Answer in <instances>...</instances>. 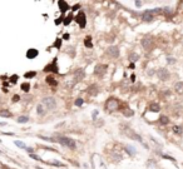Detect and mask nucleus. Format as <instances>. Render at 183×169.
Here are the masks:
<instances>
[{"label": "nucleus", "mask_w": 183, "mask_h": 169, "mask_svg": "<svg viewBox=\"0 0 183 169\" xmlns=\"http://www.w3.org/2000/svg\"><path fill=\"white\" fill-rule=\"evenodd\" d=\"M60 45H62V40H60V39H57V41L54 43V46H55V48H60Z\"/></svg>", "instance_id": "2f4dec72"}, {"label": "nucleus", "mask_w": 183, "mask_h": 169, "mask_svg": "<svg viewBox=\"0 0 183 169\" xmlns=\"http://www.w3.org/2000/svg\"><path fill=\"white\" fill-rule=\"evenodd\" d=\"M149 110H151V112H159L160 110V107L158 105V104H156V103H153V104H151V105H149Z\"/></svg>", "instance_id": "aec40b11"}, {"label": "nucleus", "mask_w": 183, "mask_h": 169, "mask_svg": "<svg viewBox=\"0 0 183 169\" xmlns=\"http://www.w3.org/2000/svg\"><path fill=\"white\" fill-rule=\"evenodd\" d=\"M84 44H85V46L87 48H93V44H92V38L90 36H87L85 38V40H84Z\"/></svg>", "instance_id": "5701e85b"}, {"label": "nucleus", "mask_w": 183, "mask_h": 169, "mask_svg": "<svg viewBox=\"0 0 183 169\" xmlns=\"http://www.w3.org/2000/svg\"><path fill=\"white\" fill-rule=\"evenodd\" d=\"M29 122V117H25V115H21L18 118V123L20 124H24V123H28Z\"/></svg>", "instance_id": "b1692460"}, {"label": "nucleus", "mask_w": 183, "mask_h": 169, "mask_svg": "<svg viewBox=\"0 0 183 169\" xmlns=\"http://www.w3.org/2000/svg\"><path fill=\"white\" fill-rule=\"evenodd\" d=\"M30 158H33L34 160H41V158H40V157H38V155H35L34 153H33V154H30Z\"/></svg>", "instance_id": "72a5a7b5"}, {"label": "nucleus", "mask_w": 183, "mask_h": 169, "mask_svg": "<svg viewBox=\"0 0 183 169\" xmlns=\"http://www.w3.org/2000/svg\"><path fill=\"white\" fill-rule=\"evenodd\" d=\"M14 144L16 146H19V148H21V149H25V150L28 148V146L25 145V143H23V141H20V140H14Z\"/></svg>", "instance_id": "412c9836"}, {"label": "nucleus", "mask_w": 183, "mask_h": 169, "mask_svg": "<svg viewBox=\"0 0 183 169\" xmlns=\"http://www.w3.org/2000/svg\"><path fill=\"white\" fill-rule=\"evenodd\" d=\"M58 141L62 145L66 146V148H70V149H75L77 148V143L74 139L71 138H68V137H59L58 138Z\"/></svg>", "instance_id": "f03ea898"}, {"label": "nucleus", "mask_w": 183, "mask_h": 169, "mask_svg": "<svg viewBox=\"0 0 183 169\" xmlns=\"http://www.w3.org/2000/svg\"><path fill=\"white\" fill-rule=\"evenodd\" d=\"M77 23L80 25V28H84L87 24V19H85V14L84 13H79L77 16Z\"/></svg>", "instance_id": "0eeeda50"}, {"label": "nucleus", "mask_w": 183, "mask_h": 169, "mask_svg": "<svg viewBox=\"0 0 183 169\" xmlns=\"http://www.w3.org/2000/svg\"><path fill=\"white\" fill-rule=\"evenodd\" d=\"M118 107H119V104H118V100L117 99H109L107 101V104H105V108H107V110H109V112L117 110Z\"/></svg>", "instance_id": "20e7f679"}, {"label": "nucleus", "mask_w": 183, "mask_h": 169, "mask_svg": "<svg viewBox=\"0 0 183 169\" xmlns=\"http://www.w3.org/2000/svg\"><path fill=\"white\" fill-rule=\"evenodd\" d=\"M69 38H70L69 34H64V35H63V39H64V40H69Z\"/></svg>", "instance_id": "a19ab883"}, {"label": "nucleus", "mask_w": 183, "mask_h": 169, "mask_svg": "<svg viewBox=\"0 0 183 169\" xmlns=\"http://www.w3.org/2000/svg\"><path fill=\"white\" fill-rule=\"evenodd\" d=\"M173 132L176 133V134H182L183 133V130H182V128L181 127H177V125H176V127H173Z\"/></svg>", "instance_id": "c756f323"}, {"label": "nucleus", "mask_w": 183, "mask_h": 169, "mask_svg": "<svg viewBox=\"0 0 183 169\" xmlns=\"http://www.w3.org/2000/svg\"><path fill=\"white\" fill-rule=\"evenodd\" d=\"M84 78V72H83V69H79L75 72V80H82Z\"/></svg>", "instance_id": "f3484780"}, {"label": "nucleus", "mask_w": 183, "mask_h": 169, "mask_svg": "<svg viewBox=\"0 0 183 169\" xmlns=\"http://www.w3.org/2000/svg\"><path fill=\"white\" fill-rule=\"evenodd\" d=\"M58 5H59V9H60V11H62V13H65L66 10L69 9V5L66 4L65 1H63V0H62V1H59Z\"/></svg>", "instance_id": "f8f14e48"}, {"label": "nucleus", "mask_w": 183, "mask_h": 169, "mask_svg": "<svg viewBox=\"0 0 183 169\" xmlns=\"http://www.w3.org/2000/svg\"><path fill=\"white\" fill-rule=\"evenodd\" d=\"M43 105L47 109H54L55 107H57V101H55L54 98H44L43 99Z\"/></svg>", "instance_id": "7ed1b4c3"}, {"label": "nucleus", "mask_w": 183, "mask_h": 169, "mask_svg": "<svg viewBox=\"0 0 183 169\" xmlns=\"http://www.w3.org/2000/svg\"><path fill=\"white\" fill-rule=\"evenodd\" d=\"M152 45H153V40L151 39V38L146 36V38L142 39V46L146 49V50H149V49L152 48Z\"/></svg>", "instance_id": "423d86ee"}, {"label": "nucleus", "mask_w": 183, "mask_h": 169, "mask_svg": "<svg viewBox=\"0 0 183 169\" xmlns=\"http://www.w3.org/2000/svg\"><path fill=\"white\" fill-rule=\"evenodd\" d=\"M38 50L36 49H29V50L26 51V56H28V59H34V58H36L38 56Z\"/></svg>", "instance_id": "9b49d317"}, {"label": "nucleus", "mask_w": 183, "mask_h": 169, "mask_svg": "<svg viewBox=\"0 0 183 169\" xmlns=\"http://www.w3.org/2000/svg\"><path fill=\"white\" fill-rule=\"evenodd\" d=\"M36 113L39 114V115H44V114H45V107L43 105V103L36 105Z\"/></svg>", "instance_id": "4468645a"}, {"label": "nucleus", "mask_w": 183, "mask_h": 169, "mask_svg": "<svg viewBox=\"0 0 183 169\" xmlns=\"http://www.w3.org/2000/svg\"><path fill=\"white\" fill-rule=\"evenodd\" d=\"M26 152H28V153H30V154H33V153H34V149H33V148H26Z\"/></svg>", "instance_id": "4c0bfd02"}, {"label": "nucleus", "mask_w": 183, "mask_h": 169, "mask_svg": "<svg viewBox=\"0 0 183 169\" xmlns=\"http://www.w3.org/2000/svg\"><path fill=\"white\" fill-rule=\"evenodd\" d=\"M16 80H18V75H13L12 79H10V81H12V83H16Z\"/></svg>", "instance_id": "c9c22d12"}, {"label": "nucleus", "mask_w": 183, "mask_h": 169, "mask_svg": "<svg viewBox=\"0 0 183 169\" xmlns=\"http://www.w3.org/2000/svg\"><path fill=\"white\" fill-rule=\"evenodd\" d=\"M88 93L89 94H92V95H95L97 93H98V89H97V85H92L90 88H89V90H88Z\"/></svg>", "instance_id": "a878e982"}, {"label": "nucleus", "mask_w": 183, "mask_h": 169, "mask_svg": "<svg viewBox=\"0 0 183 169\" xmlns=\"http://www.w3.org/2000/svg\"><path fill=\"white\" fill-rule=\"evenodd\" d=\"M138 59H139V55H138L137 53H130L129 54V60L130 62H137Z\"/></svg>", "instance_id": "393cba45"}, {"label": "nucleus", "mask_w": 183, "mask_h": 169, "mask_svg": "<svg viewBox=\"0 0 183 169\" xmlns=\"http://www.w3.org/2000/svg\"><path fill=\"white\" fill-rule=\"evenodd\" d=\"M45 70H52V72H55V73H57V72H58V69H57V63H55V60L53 62V64L48 65V67L45 68Z\"/></svg>", "instance_id": "a211bd4d"}, {"label": "nucleus", "mask_w": 183, "mask_h": 169, "mask_svg": "<svg viewBox=\"0 0 183 169\" xmlns=\"http://www.w3.org/2000/svg\"><path fill=\"white\" fill-rule=\"evenodd\" d=\"M174 89L177 93H183V81H178V83H176L174 84Z\"/></svg>", "instance_id": "2eb2a0df"}, {"label": "nucleus", "mask_w": 183, "mask_h": 169, "mask_svg": "<svg viewBox=\"0 0 183 169\" xmlns=\"http://www.w3.org/2000/svg\"><path fill=\"white\" fill-rule=\"evenodd\" d=\"M105 70H107V65H97L94 73H95V75H100L102 77V75L105 73Z\"/></svg>", "instance_id": "9d476101"}, {"label": "nucleus", "mask_w": 183, "mask_h": 169, "mask_svg": "<svg viewBox=\"0 0 183 169\" xmlns=\"http://www.w3.org/2000/svg\"><path fill=\"white\" fill-rule=\"evenodd\" d=\"M25 77H26V78H33V77H35V73H34V72H31V73H26V74H25Z\"/></svg>", "instance_id": "f704fd0d"}, {"label": "nucleus", "mask_w": 183, "mask_h": 169, "mask_svg": "<svg viewBox=\"0 0 183 169\" xmlns=\"http://www.w3.org/2000/svg\"><path fill=\"white\" fill-rule=\"evenodd\" d=\"M125 150H127V153H128L129 155H136V153H137L136 148H134V146H132V145H127Z\"/></svg>", "instance_id": "dca6fc26"}, {"label": "nucleus", "mask_w": 183, "mask_h": 169, "mask_svg": "<svg viewBox=\"0 0 183 169\" xmlns=\"http://www.w3.org/2000/svg\"><path fill=\"white\" fill-rule=\"evenodd\" d=\"M167 62H168L169 64H173V63H174L176 60H174V59H173V58H168V59H167Z\"/></svg>", "instance_id": "e433bc0d"}, {"label": "nucleus", "mask_w": 183, "mask_h": 169, "mask_svg": "<svg viewBox=\"0 0 183 169\" xmlns=\"http://www.w3.org/2000/svg\"><path fill=\"white\" fill-rule=\"evenodd\" d=\"M20 99V96L19 95H14V98H13V101H18Z\"/></svg>", "instance_id": "58836bf2"}, {"label": "nucleus", "mask_w": 183, "mask_h": 169, "mask_svg": "<svg viewBox=\"0 0 183 169\" xmlns=\"http://www.w3.org/2000/svg\"><path fill=\"white\" fill-rule=\"evenodd\" d=\"M142 18H143L144 21H152V20H153V14H151V13H149L148 10H147V11L143 13Z\"/></svg>", "instance_id": "ddd939ff"}, {"label": "nucleus", "mask_w": 183, "mask_h": 169, "mask_svg": "<svg viewBox=\"0 0 183 169\" xmlns=\"http://www.w3.org/2000/svg\"><path fill=\"white\" fill-rule=\"evenodd\" d=\"M78 8H80V6H79V5H75V6H74V9H73V10H78Z\"/></svg>", "instance_id": "37998d69"}, {"label": "nucleus", "mask_w": 183, "mask_h": 169, "mask_svg": "<svg viewBox=\"0 0 183 169\" xmlns=\"http://www.w3.org/2000/svg\"><path fill=\"white\" fill-rule=\"evenodd\" d=\"M159 122H160V124H164V125H165V124L169 123V119H168L167 117H160V118H159Z\"/></svg>", "instance_id": "bb28decb"}, {"label": "nucleus", "mask_w": 183, "mask_h": 169, "mask_svg": "<svg viewBox=\"0 0 183 169\" xmlns=\"http://www.w3.org/2000/svg\"><path fill=\"white\" fill-rule=\"evenodd\" d=\"M0 117H4V118H10L12 117V113L6 109H3V110H0Z\"/></svg>", "instance_id": "6ab92c4d"}, {"label": "nucleus", "mask_w": 183, "mask_h": 169, "mask_svg": "<svg viewBox=\"0 0 183 169\" xmlns=\"http://www.w3.org/2000/svg\"><path fill=\"white\" fill-rule=\"evenodd\" d=\"M123 114H124L125 117H132L134 113H133V110H130V109H128V108H127L125 110H123Z\"/></svg>", "instance_id": "cd10ccee"}, {"label": "nucleus", "mask_w": 183, "mask_h": 169, "mask_svg": "<svg viewBox=\"0 0 183 169\" xmlns=\"http://www.w3.org/2000/svg\"><path fill=\"white\" fill-rule=\"evenodd\" d=\"M90 164L93 169H107V164H105L104 159L99 154H93L90 159Z\"/></svg>", "instance_id": "f257e3e1"}, {"label": "nucleus", "mask_w": 183, "mask_h": 169, "mask_svg": "<svg viewBox=\"0 0 183 169\" xmlns=\"http://www.w3.org/2000/svg\"><path fill=\"white\" fill-rule=\"evenodd\" d=\"M107 53H108L112 58H118V56H119V49H118L117 46H109L108 50H107Z\"/></svg>", "instance_id": "1a4fd4ad"}, {"label": "nucleus", "mask_w": 183, "mask_h": 169, "mask_svg": "<svg viewBox=\"0 0 183 169\" xmlns=\"http://www.w3.org/2000/svg\"><path fill=\"white\" fill-rule=\"evenodd\" d=\"M123 132H124L127 135H128L129 138L134 139V140H138V141H142V138H141V137H139V135H138L137 133H134V132H133V130H132L130 128H125V129L123 130Z\"/></svg>", "instance_id": "39448f33"}, {"label": "nucleus", "mask_w": 183, "mask_h": 169, "mask_svg": "<svg viewBox=\"0 0 183 169\" xmlns=\"http://www.w3.org/2000/svg\"><path fill=\"white\" fill-rule=\"evenodd\" d=\"M158 77L160 80H168L169 79V72L167 69H159L158 70Z\"/></svg>", "instance_id": "6e6552de"}, {"label": "nucleus", "mask_w": 183, "mask_h": 169, "mask_svg": "<svg viewBox=\"0 0 183 169\" xmlns=\"http://www.w3.org/2000/svg\"><path fill=\"white\" fill-rule=\"evenodd\" d=\"M45 80H47V83H48L49 85H53V86H55V85L58 84V81L54 80V78H52V77H47Z\"/></svg>", "instance_id": "4be33fe9"}, {"label": "nucleus", "mask_w": 183, "mask_h": 169, "mask_svg": "<svg viewBox=\"0 0 183 169\" xmlns=\"http://www.w3.org/2000/svg\"><path fill=\"white\" fill-rule=\"evenodd\" d=\"M83 101H84V100H83L82 98H78V99L75 100V105H77V107H80V105H83Z\"/></svg>", "instance_id": "7c9ffc66"}, {"label": "nucleus", "mask_w": 183, "mask_h": 169, "mask_svg": "<svg viewBox=\"0 0 183 169\" xmlns=\"http://www.w3.org/2000/svg\"><path fill=\"white\" fill-rule=\"evenodd\" d=\"M141 5H142L141 1H136V6H141Z\"/></svg>", "instance_id": "79ce46f5"}, {"label": "nucleus", "mask_w": 183, "mask_h": 169, "mask_svg": "<svg viewBox=\"0 0 183 169\" xmlns=\"http://www.w3.org/2000/svg\"><path fill=\"white\" fill-rule=\"evenodd\" d=\"M97 115H98V110H94L93 112V119H97Z\"/></svg>", "instance_id": "ea45409f"}, {"label": "nucleus", "mask_w": 183, "mask_h": 169, "mask_svg": "<svg viewBox=\"0 0 183 169\" xmlns=\"http://www.w3.org/2000/svg\"><path fill=\"white\" fill-rule=\"evenodd\" d=\"M70 21H71V16L69 15V16H66V18H65V20H64V24H65V25H68V24L70 23Z\"/></svg>", "instance_id": "473e14b6"}, {"label": "nucleus", "mask_w": 183, "mask_h": 169, "mask_svg": "<svg viewBox=\"0 0 183 169\" xmlns=\"http://www.w3.org/2000/svg\"><path fill=\"white\" fill-rule=\"evenodd\" d=\"M21 89H23L24 91H29V90H30L29 83H23V84H21Z\"/></svg>", "instance_id": "c85d7f7f"}]
</instances>
